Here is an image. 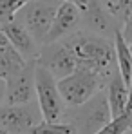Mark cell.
<instances>
[{
    "mask_svg": "<svg viewBox=\"0 0 132 134\" xmlns=\"http://www.w3.org/2000/svg\"><path fill=\"white\" fill-rule=\"evenodd\" d=\"M64 42L72 51L76 64L82 69L96 72L105 83L116 69L114 44L107 36L90 33V31H76L64 38Z\"/></svg>",
    "mask_w": 132,
    "mask_h": 134,
    "instance_id": "6da1fadb",
    "label": "cell"
},
{
    "mask_svg": "<svg viewBox=\"0 0 132 134\" xmlns=\"http://www.w3.org/2000/svg\"><path fill=\"white\" fill-rule=\"evenodd\" d=\"M105 87V82L89 69H74L71 74L58 80V89L64 98L65 107H78L90 100L98 91Z\"/></svg>",
    "mask_w": 132,
    "mask_h": 134,
    "instance_id": "7a4b0ae2",
    "label": "cell"
},
{
    "mask_svg": "<svg viewBox=\"0 0 132 134\" xmlns=\"http://www.w3.org/2000/svg\"><path fill=\"white\" fill-rule=\"evenodd\" d=\"M35 89L36 103L44 121H60L67 114V107L58 89V80L42 65L35 67Z\"/></svg>",
    "mask_w": 132,
    "mask_h": 134,
    "instance_id": "3957f363",
    "label": "cell"
},
{
    "mask_svg": "<svg viewBox=\"0 0 132 134\" xmlns=\"http://www.w3.org/2000/svg\"><path fill=\"white\" fill-rule=\"evenodd\" d=\"M72 109L74 112L65 114V116H69V121L74 123L78 134H96L101 127H105L112 120L107 94L103 89L98 91L85 103L72 107Z\"/></svg>",
    "mask_w": 132,
    "mask_h": 134,
    "instance_id": "277c9868",
    "label": "cell"
},
{
    "mask_svg": "<svg viewBox=\"0 0 132 134\" xmlns=\"http://www.w3.org/2000/svg\"><path fill=\"white\" fill-rule=\"evenodd\" d=\"M60 2L62 0H29L18 11L15 20H18L31 33L38 45H44Z\"/></svg>",
    "mask_w": 132,
    "mask_h": 134,
    "instance_id": "5b68a950",
    "label": "cell"
},
{
    "mask_svg": "<svg viewBox=\"0 0 132 134\" xmlns=\"http://www.w3.org/2000/svg\"><path fill=\"white\" fill-rule=\"evenodd\" d=\"M42 120L44 118L36 102L20 105H0V127L7 134H29Z\"/></svg>",
    "mask_w": 132,
    "mask_h": 134,
    "instance_id": "8992f818",
    "label": "cell"
},
{
    "mask_svg": "<svg viewBox=\"0 0 132 134\" xmlns=\"http://www.w3.org/2000/svg\"><path fill=\"white\" fill-rule=\"evenodd\" d=\"M36 64L47 69L56 80L64 78L67 74H71L74 69H78L76 58L64 40L49 42V44L42 45L38 58H36Z\"/></svg>",
    "mask_w": 132,
    "mask_h": 134,
    "instance_id": "52a82bcc",
    "label": "cell"
},
{
    "mask_svg": "<svg viewBox=\"0 0 132 134\" xmlns=\"http://www.w3.org/2000/svg\"><path fill=\"white\" fill-rule=\"evenodd\" d=\"M35 67L36 60L27 62L25 65L5 78V98L4 103L20 105L36 102V89H35Z\"/></svg>",
    "mask_w": 132,
    "mask_h": 134,
    "instance_id": "ba28073f",
    "label": "cell"
},
{
    "mask_svg": "<svg viewBox=\"0 0 132 134\" xmlns=\"http://www.w3.org/2000/svg\"><path fill=\"white\" fill-rule=\"evenodd\" d=\"M80 24H82V11H80V7L76 4L69 2V0H62L58 9H56V15L53 18V25L49 29L45 44L67 38L69 35L78 31Z\"/></svg>",
    "mask_w": 132,
    "mask_h": 134,
    "instance_id": "9c48e42d",
    "label": "cell"
},
{
    "mask_svg": "<svg viewBox=\"0 0 132 134\" xmlns=\"http://www.w3.org/2000/svg\"><path fill=\"white\" fill-rule=\"evenodd\" d=\"M0 29L4 31V35L7 36L11 45L18 51V54L25 62H33V60L38 58V53H40L42 45H38V42L31 36V33L18 20H11L9 24L2 25Z\"/></svg>",
    "mask_w": 132,
    "mask_h": 134,
    "instance_id": "30bf717a",
    "label": "cell"
},
{
    "mask_svg": "<svg viewBox=\"0 0 132 134\" xmlns=\"http://www.w3.org/2000/svg\"><path fill=\"white\" fill-rule=\"evenodd\" d=\"M105 94H107V102H109L112 118L123 114L129 109V85L125 83V80L121 78V74L118 71H114L110 74V78L107 80Z\"/></svg>",
    "mask_w": 132,
    "mask_h": 134,
    "instance_id": "8fae6325",
    "label": "cell"
},
{
    "mask_svg": "<svg viewBox=\"0 0 132 134\" xmlns=\"http://www.w3.org/2000/svg\"><path fill=\"white\" fill-rule=\"evenodd\" d=\"M27 62L18 54V51L11 45L4 31L0 29V78H9L16 71H20Z\"/></svg>",
    "mask_w": 132,
    "mask_h": 134,
    "instance_id": "7c38bea8",
    "label": "cell"
},
{
    "mask_svg": "<svg viewBox=\"0 0 132 134\" xmlns=\"http://www.w3.org/2000/svg\"><path fill=\"white\" fill-rule=\"evenodd\" d=\"M114 56H116V69L121 74V78L125 80V83L129 85L132 76V47L127 44V40L121 35V29L114 31Z\"/></svg>",
    "mask_w": 132,
    "mask_h": 134,
    "instance_id": "4fadbf2b",
    "label": "cell"
},
{
    "mask_svg": "<svg viewBox=\"0 0 132 134\" xmlns=\"http://www.w3.org/2000/svg\"><path fill=\"white\" fill-rule=\"evenodd\" d=\"M29 134H78L76 127L72 121L69 120H60V121H40L36 127H33V131Z\"/></svg>",
    "mask_w": 132,
    "mask_h": 134,
    "instance_id": "5bb4252c",
    "label": "cell"
},
{
    "mask_svg": "<svg viewBox=\"0 0 132 134\" xmlns=\"http://www.w3.org/2000/svg\"><path fill=\"white\" fill-rule=\"evenodd\" d=\"M132 127V107L127 109L123 114L112 118L105 127H101L96 134H127Z\"/></svg>",
    "mask_w": 132,
    "mask_h": 134,
    "instance_id": "9a60e30c",
    "label": "cell"
},
{
    "mask_svg": "<svg viewBox=\"0 0 132 134\" xmlns=\"http://www.w3.org/2000/svg\"><path fill=\"white\" fill-rule=\"evenodd\" d=\"M29 0H0V27L15 20L18 11Z\"/></svg>",
    "mask_w": 132,
    "mask_h": 134,
    "instance_id": "2e32d148",
    "label": "cell"
},
{
    "mask_svg": "<svg viewBox=\"0 0 132 134\" xmlns=\"http://www.w3.org/2000/svg\"><path fill=\"white\" fill-rule=\"evenodd\" d=\"M132 11V0H119V7H118V20H121V24L127 20V16Z\"/></svg>",
    "mask_w": 132,
    "mask_h": 134,
    "instance_id": "e0dca14e",
    "label": "cell"
},
{
    "mask_svg": "<svg viewBox=\"0 0 132 134\" xmlns=\"http://www.w3.org/2000/svg\"><path fill=\"white\" fill-rule=\"evenodd\" d=\"M121 35H123V38L127 40V44L132 47V11H130V15L127 16V20L123 22V29H121Z\"/></svg>",
    "mask_w": 132,
    "mask_h": 134,
    "instance_id": "ac0fdd59",
    "label": "cell"
},
{
    "mask_svg": "<svg viewBox=\"0 0 132 134\" xmlns=\"http://www.w3.org/2000/svg\"><path fill=\"white\" fill-rule=\"evenodd\" d=\"M100 4H101V7L112 15V16H118V7H119V0H100Z\"/></svg>",
    "mask_w": 132,
    "mask_h": 134,
    "instance_id": "d6986e66",
    "label": "cell"
},
{
    "mask_svg": "<svg viewBox=\"0 0 132 134\" xmlns=\"http://www.w3.org/2000/svg\"><path fill=\"white\" fill-rule=\"evenodd\" d=\"M69 2H72V4H76L78 7H80V11L83 13V11H87L90 7H94L96 4H100V0H69Z\"/></svg>",
    "mask_w": 132,
    "mask_h": 134,
    "instance_id": "ffe728a7",
    "label": "cell"
},
{
    "mask_svg": "<svg viewBox=\"0 0 132 134\" xmlns=\"http://www.w3.org/2000/svg\"><path fill=\"white\" fill-rule=\"evenodd\" d=\"M4 98H5V80L0 78V105L4 103Z\"/></svg>",
    "mask_w": 132,
    "mask_h": 134,
    "instance_id": "44dd1931",
    "label": "cell"
},
{
    "mask_svg": "<svg viewBox=\"0 0 132 134\" xmlns=\"http://www.w3.org/2000/svg\"><path fill=\"white\" fill-rule=\"evenodd\" d=\"M132 107V76H130V82H129V109Z\"/></svg>",
    "mask_w": 132,
    "mask_h": 134,
    "instance_id": "7402d4cb",
    "label": "cell"
},
{
    "mask_svg": "<svg viewBox=\"0 0 132 134\" xmlns=\"http://www.w3.org/2000/svg\"><path fill=\"white\" fill-rule=\"evenodd\" d=\"M0 134H7V132H5V131H4V129H2V127H0Z\"/></svg>",
    "mask_w": 132,
    "mask_h": 134,
    "instance_id": "603a6c76",
    "label": "cell"
},
{
    "mask_svg": "<svg viewBox=\"0 0 132 134\" xmlns=\"http://www.w3.org/2000/svg\"><path fill=\"white\" fill-rule=\"evenodd\" d=\"M127 134H132V127H130V129H129V132H127Z\"/></svg>",
    "mask_w": 132,
    "mask_h": 134,
    "instance_id": "cb8c5ba5",
    "label": "cell"
}]
</instances>
